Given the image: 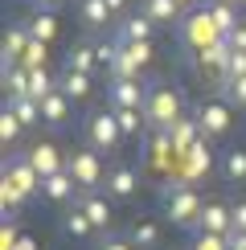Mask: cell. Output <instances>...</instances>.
Here are the masks:
<instances>
[{
	"mask_svg": "<svg viewBox=\"0 0 246 250\" xmlns=\"http://www.w3.org/2000/svg\"><path fill=\"white\" fill-rule=\"evenodd\" d=\"M230 217H234V226H230V230H242V234H246V201H238V205H234V209H230Z\"/></svg>",
	"mask_w": 246,
	"mask_h": 250,
	"instance_id": "ab89813d",
	"label": "cell"
},
{
	"mask_svg": "<svg viewBox=\"0 0 246 250\" xmlns=\"http://www.w3.org/2000/svg\"><path fill=\"white\" fill-rule=\"evenodd\" d=\"M17 250H33V238H20V242H17Z\"/></svg>",
	"mask_w": 246,
	"mask_h": 250,
	"instance_id": "ee69618b",
	"label": "cell"
},
{
	"mask_svg": "<svg viewBox=\"0 0 246 250\" xmlns=\"http://www.w3.org/2000/svg\"><path fill=\"white\" fill-rule=\"evenodd\" d=\"M160 201H164L168 222L177 226V230H197L205 201H201V193L193 189L189 181H181V176H177V181H164L160 185Z\"/></svg>",
	"mask_w": 246,
	"mask_h": 250,
	"instance_id": "6da1fadb",
	"label": "cell"
},
{
	"mask_svg": "<svg viewBox=\"0 0 246 250\" xmlns=\"http://www.w3.org/2000/svg\"><path fill=\"white\" fill-rule=\"evenodd\" d=\"M58 4H62V0H37V13H54Z\"/></svg>",
	"mask_w": 246,
	"mask_h": 250,
	"instance_id": "7bdbcfd3",
	"label": "cell"
},
{
	"mask_svg": "<svg viewBox=\"0 0 246 250\" xmlns=\"http://www.w3.org/2000/svg\"><path fill=\"white\" fill-rule=\"evenodd\" d=\"M62 70H78V74H90V78H95V70H99V45H95V41H74Z\"/></svg>",
	"mask_w": 246,
	"mask_h": 250,
	"instance_id": "5bb4252c",
	"label": "cell"
},
{
	"mask_svg": "<svg viewBox=\"0 0 246 250\" xmlns=\"http://www.w3.org/2000/svg\"><path fill=\"white\" fill-rule=\"evenodd\" d=\"M66 119H70V99L62 95V90L41 99V123H45V127H62Z\"/></svg>",
	"mask_w": 246,
	"mask_h": 250,
	"instance_id": "7402d4cb",
	"label": "cell"
},
{
	"mask_svg": "<svg viewBox=\"0 0 246 250\" xmlns=\"http://www.w3.org/2000/svg\"><path fill=\"white\" fill-rule=\"evenodd\" d=\"M177 4H189V0H177Z\"/></svg>",
	"mask_w": 246,
	"mask_h": 250,
	"instance_id": "bcb514c9",
	"label": "cell"
},
{
	"mask_svg": "<svg viewBox=\"0 0 246 250\" xmlns=\"http://www.w3.org/2000/svg\"><path fill=\"white\" fill-rule=\"evenodd\" d=\"M29 25H13L4 33V58H0V70H8V66H20V58H25V49H29Z\"/></svg>",
	"mask_w": 246,
	"mask_h": 250,
	"instance_id": "ac0fdd59",
	"label": "cell"
},
{
	"mask_svg": "<svg viewBox=\"0 0 246 250\" xmlns=\"http://www.w3.org/2000/svg\"><path fill=\"white\" fill-rule=\"evenodd\" d=\"M54 90H58V82L54 78H49V70L45 66H41V70H29V99H45V95H54Z\"/></svg>",
	"mask_w": 246,
	"mask_h": 250,
	"instance_id": "f1b7e54d",
	"label": "cell"
},
{
	"mask_svg": "<svg viewBox=\"0 0 246 250\" xmlns=\"http://www.w3.org/2000/svg\"><path fill=\"white\" fill-rule=\"evenodd\" d=\"M4 107L13 111V115L25 123V127H37V123H41V103H37V99H29V95H17V99H8V95H4Z\"/></svg>",
	"mask_w": 246,
	"mask_h": 250,
	"instance_id": "cb8c5ba5",
	"label": "cell"
},
{
	"mask_svg": "<svg viewBox=\"0 0 246 250\" xmlns=\"http://www.w3.org/2000/svg\"><path fill=\"white\" fill-rule=\"evenodd\" d=\"M102 193H107L111 201H131V197L140 193V172L131 168V164H111L107 181H102Z\"/></svg>",
	"mask_w": 246,
	"mask_h": 250,
	"instance_id": "52a82bcc",
	"label": "cell"
},
{
	"mask_svg": "<svg viewBox=\"0 0 246 250\" xmlns=\"http://www.w3.org/2000/svg\"><path fill=\"white\" fill-rule=\"evenodd\" d=\"M82 144L95 148L99 156H115L119 144H123L115 111H86V115H82Z\"/></svg>",
	"mask_w": 246,
	"mask_h": 250,
	"instance_id": "3957f363",
	"label": "cell"
},
{
	"mask_svg": "<svg viewBox=\"0 0 246 250\" xmlns=\"http://www.w3.org/2000/svg\"><path fill=\"white\" fill-rule=\"evenodd\" d=\"M20 131H25V123H20V119L13 115V111L4 107V115H0V140H4V148H17Z\"/></svg>",
	"mask_w": 246,
	"mask_h": 250,
	"instance_id": "4dcf8cb0",
	"label": "cell"
},
{
	"mask_svg": "<svg viewBox=\"0 0 246 250\" xmlns=\"http://www.w3.org/2000/svg\"><path fill=\"white\" fill-rule=\"evenodd\" d=\"M226 45H230V49H234V54H246V21H242V25H238V29H234V33H230V37H226Z\"/></svg>",
	"mask_w": 246,
	"mask_h": 250,
	"instance_id": "f35d334b",
	"label": "cell"
},
{
	"mask_svg": "<svg viewBox=\"0 0 246 250\" xmlns=\"http://www.w3.org/2000/svg\"><path fill=\"white\" fill-rule=\"evenodd\" d=\"M226 4H234V8H238V4H246V0H226Z\"/></svg>",
	"mask_w": 246,
	"mask_h": 250,
	"instance_id": "f6af8a7d",
	"label": "cell"
},
{
	"mask_svg": "<svg viewBox=\"0 0 246 250\" xmlns=\"http://www.w3.org/2000/svg\"><path fill=\"white\" fill-rule=\"evenodd\" d=\"M152 33H156V25L140 13V17H123V21H119L115 41H123V45H136V41H152Z\"/></svg>",
	"mask_w": 246,
	"mask_h": 250,
	"instance_id": "ffe728a7",
	"label": "cell"
},
{
	"mask_svg": "<svg viewBox=\"0 0 246 250\" xmlns=\"http://www.w3.org/2000/svg\"><path fill=\"white\" fill-rule=\"evenodd\" d=\"M74 205L90 217L95 230H111V226H115V209H111V197H107V193H99V189H95V193H78Z\"/></svg>",
	"mask_w": 246,
	"mask_h": 250,
	"instance_id": "9c48e42d",
	"label": "cell"
},
{
	"mask_svg": "<svg viewBox=\"0 0 246 250\" xmlns=\"http://www.w3.org/2000/svg\"><path fill=\"white\" fill-rule=\"evenodd\" d=\"M29 156V164H33V168L41 172V181H45V176H54V172H62L66 168V160H62V152L54 148V144L49 140H41V144H33V148L25 152Z\"/></svg>",
	"mask_w": 246,
	"mask_h": 250,
	"instance_id": "7c38bea8",
	"label": "cell"
},
{
	"mask_svg": "<svg viewBox=\"0 0 246 250\" xmlns=\"http://www.w3.org/2000/svg\"><path fill=\"white\" fill-rule=\"evenodd\" d=\"M181 164H184V181L209 176V168H213V152H209V144H205V140H197L189 152H181Z\"/></svg>",
	"mask_w": 246,
	"mask_h": 250,
	"instance_id": "9a60e30c",
	"label": "cell"
},
{
	"mask_svg": "<svg viewBox=\"0 0 246 250\" xmlns=\"http://www.w3.org/2000/svg\"><path fill=\"white\" fill-rule=\"evenodd\" d=\"M144 17L152 25H177L181 21V4L177 0H144Z\"/></svg>",
	"mask_w": 246,
	"mask_h": 250,
	"instance_id": "603a6c76",
	"label": "cell"
},
{
	"mask_svg": "<svg viewBox=\"0 0 246 250\" xmlns=\"http://www.w3.org/2000/svg\"><path fill=\"white\" fill-rule=\"evenodd\" d=\"M99 250H136V246H131V238H127V234H107Z\"/></svg>",
	"mask_w": 246,
	"mask_h": 250,
	"instance_id": "74e56055",
	"label": "cell"
},
{
	"mask_svg": "<svg viewBox=\"0 0 246 250\" xmlns=\"http://www.w3.org/2000/svg\"><path fill=\"white\" fill-rule=\"evenodd\" d=\"M209 17H213V25H218L222 37H230L234 29L242 25V17L234 13V4H226V0H213V4H209Z\"/></svg>",
	"mask_w": 246,
	"mask_h": 250,
	"instance_id": "484cf974",
	"label": "cell"
},
{
	"mask_svg": "<svg viewBox=\"0 0 246 250\" xmlns=\"http://www.w3.org/2000/svg\"><path fill=\"white\" fill-rule=\"evenodd\" d=\"M29 37H33V41H45V45H49V41L58 37V21H54V13H37L33 21H29Z\"/></svg>",
	"mask_w": 246,
	"mask_h": 250,
	"instance_id": "83f0119b",
	"label": "cell"
},
{
	"mask_svg": "<svg viewBox=\"0 0 246 250\" xmlns=\"http://www.w3.org/2000/svg\"><path fill=\"white\" fill-rule=\"evenodd\" d=\"M127 54L136 58V66L144 70V66H148V62H152V41H136V45H127Z\"/></svg>",
	"mask_w": 246,
	"mask_h": 250,
	"instance_id": "d590c367",
	"label": "cell"
},
{
	"mask_svg": "<svg viewBox=\"0 0 246 250\" xmlns=\"http://www.w3.org/2000/svg\"><path fill=\"white\" fill-rule=\"evenodd\" d=\"M115 119H119V131H123V140L140 135V131H144V123H148L140 107H119V111H115Z\"/></svg>",
	"mask_w": 246,
	"mask_h": 250,
	"instance_id": "4316f807",
	"label": "cell"
},
{
	"mask_svg": "<svg viewBox=\"0 0 246 250\" xmlns=\"http://www.w3.org/2000/svg\"><path fill=\"white\" fill-rule=\"evenodd\" d=\"M62 234H70V238H90L95 234V226H90V217L78 209V205H70L66 213H62Z\"/></svg>",
	"mask_w": 246,
	"mask_h": 250,
	"instance_id": "d4e9b609",
	"label": "cell"
},
{
	"mask_svg": "<svg viewBox=\"0 0 246 250\" xmlns=\"http://www.w3.org/2000/svg\"><path fill=\"white\" fill-rule=\"evenodd\" d=\"M193 250H230V242H226V234H201V230H197Z\"/></svg>",
	"mask_w": 246,
	"mask_h": 250,
	"instance_id": "e575fe53",
	"label": "cell"
},
{
	"mask_svg": "<svg viewBox=\"0 0 246 250\" xmlns=\"http://www.w3.org/2000/svg\"><path fill=\"white\" fill-rule=\"evenodd\" d=\"M111 4L107 0H78V21H82V29H90V33H107V25H111Z\"/></svg>",
	"mask_w": 246,
	"mask_h": 250,
	"instance_id": "4fadbf2b",
	"label": "cell"
},
{
	"mask_svg": "<svg viewBox=\"0 0 246 250\" xmlns=\"http://www.w3.org/2000/svg\"><path fill=\"white\" fill-rule=\"evenodd\" d=\"M230 226H234L230 205H226V201H205L201 222H197V230H201V234H230Z\"/></svg>",
	"mask_w": 246,
	"mask_h": 250,
	"instance_id": "2e32d148",
	"label": "cell"
},
{
	"mask_svg": "<svg viewBox=\"0 0 246 250\" xmlns=\"http://www.w3.org/2000/svg\"><path fill=\"white\" fill-rule=\"evenodd\" d=\"M127 238H131V246H136V250H160L164 230H160L156 217H136V222L127 226Z\"/></svg>",
	"mask_w": 246,
	"mask_h": 250,
	"instance_id": "8fae6325",
	"label": "cell"
},
{
	"mask_svg": "<svg viewBox=\"0 0 246 250\" xmlns=\"http://www.w3.org/2000/svg\"><path fill=\"white\" fill-rule=\"evenodd\" d=\"M218 172L226 185H246V148H226L218 156Z\"/></svg>",
	"mask_w": 246,
	"mask_h": 250,
	"instance_id": "d6986e66",
	"label": "cell"
},
{
	"mask_svg": "<svg viewBox=\"0 0 246 250\" xmlns=\"http://www.w3.org/2000/svg\"><path fill=\"white\" fill-rule=\"evenodd\" d=\"M45 54H49L45 41H29V49H25V58H20V66H25V70H41V66H45Z\"/></svg>",
	"mask_w": 246,
	"mask_h": 250,
	"instance_id": "1f68e13d",
	"label": "cell"
},
{
	"mask_svg": "<svg viewBox=\"0 0 246 250\" xmlns=\"http://www.w3.org/2000/svg\"><path fill=\"white\" fill-rule=\"evenodd\" d=\"M4 95H8V99L29 95V70H25V66H8V70H4Z\"/></svg>",
	"mask_w": 246,
	"mask_h": 250,
	"instance_id": "f546056e",
	"label": "cell"
},
{
	"mask_svg": "<svg viewBox=\"0 0 246 250\" xmlns=\"http://www.w3.org/2000/svg\"><path fill=\"white\" fill-rule=\"evenodd\" d=\"M181 25V37L189 41L193 49H209V45H218V41H226L222 33H218V25H213V17H209V8H197V13H189V17H181L177 21Z\"/></svg>",
	"mask_w": 246,
	"mask_h": 250,
	"instance_id": "5b68a950",
	"label": "cell"
},
{
	"mask_svg": "<svg viewBox=\"0 0 246 250\" xmlns=\"http://www.w3.org/2000/svg\"><path fill=\"white\" fill-rule=\"evenodd\" d=\"M144 119L152 131H172L181 123V95L168 82H148V99H144Z\"/></svg>",
	"mask_w": 246,
	"mask_h": 250,
	"instance_id": "7a4b0ae2",
	"label": "cell"
},
{
	"mask_svg": "<svg viewBox=\"0 0 246 250\" xmlns=\"http://www.w3.org/2000/svg\"><path fill=\"white\" fill-rule=\"evenodd\" d=\"M193 119H197V127H201L205 140H218V135H226V131H230V123H234L230 103H226V99H209V103H201Z\"/></svg>",
	"mask_w": 246,
	"mask_h": 250,
	"instance_id": "8992f818",
	"label": "cell"
},
{
	"mask_svg": "<svg viewBox=\"0 0 246 250\" xmlns=\"http://www.w3.org/2000/svg\"><path fill=\"white\" fill-rule=\"evenodd\" d=\"M107 99H111V111H119V107H140V111H144L148 86H144L140 78H111V86H107Z\"/></svg>",
	"mask_w": 246,
	"mask_h": 250,
	"instance_id": "30bf717a",
	"label": "cell"
},
{
	"mask_svg": "<svg viewBox=\"0 0 246 250\" xmlns=\"http://www.w3.org/2000/svg\"><path fill=\"white\" fill-rule=\"evenodd\" d=\"M66 172L78 181V189L82 193H95L102 181H107V172H102V156L95 152V148H86L82 144L78 152H70V160H66Z\"/></svg>",
	"mask_w": 246,
	"mask_h": 250,
	"instance_id": "277c9868",
	"label": "cell"
},
{
	"mask_svg": "<svg viewBox=\"0 0 246 250\" xmlns=\"http://www.w3.org/2000/svg\"><path fill=\"white\" fill-rule=\"evenodd\" d=\"M226 242H230V250H246V234L242 230H230V234H226Z\"/></svg>",
	"mask_w": 246,
	"mask_h": 250,
	"instance_id": "60d3db41",
	"label": "cell"
},
{
	"mask_svg": "<svg viewBox=\"0 0 246 250\" xmlns=\"http://www.w3.org/2000/svg\"><path fill=\"white\" fill-rule=\"evenodd\" d=\"M58 90H62L70 103H82V99H90V90H95V78H90V74H78V70H62Z\"/></svg>",
	"mask_w": 246,
	"mask_h": 250,
	"instance_id": "44dd1931",
	"label": "cell"
},
{
	"mask_svg": "<svg viewBox=\"0 0 246 250\" xmlns=\"http://www.w3.org/2000/svg\"><path fill=\"white\" fill-rule=\"evenodd\" d=\"M226 90V103H234V107H246V78H226L222 82Z\"/></svg>",
	"mask_w": 246,
	"mask_h": 250,
	"instance_id": "836d02e7",
	"label": "cell"
},
{
	"mask_svg": "<svg viewBox=\"0 0 246 250\" xmlns=\"http://www.w3.org/2000/svg\"><path fill=\"white\" fill-rule=\"evenodd\" d=\"M107 4H111V13H115V17H127V0H107Z\"/></svg>",
	"mask_w": 246,
	"mask_h": 250,
	"instance_id": "b9f144b4",
	"label": "cell"
},
{
	"mask_svg": "<svg viewBox=\"0 0 246 250\" xmlns=\"http://www.w3.org/2000/svg\"><path fill=\"white\" fill-rule=\"evenodd\" d=\"M78 193H82V189H78V181H74L66 168L41 181V197H45V201H74Z\"/></svg>",
	"mask_w": 246,
	"mask_h": 250,
	"instance_id": "e0dca14e",
	"label": "cell"
},
{
	"mask_svg": "<svg viewBox=\"0 0 246 250\" xmlns=\"http://www.w3.org/2000/svg\"><path fill=\"white\" fill-rule=\"evenodd\" d=\"M4 176L17 185L25 197H33V193H41V172L29 164V156H17V152H8L4 156Z\"/></svg>",
	"mask_w": 246,
	"mask_h": 250,
	"instance_id": "ba28073f",
	"label": "cell"
},
{
	"mask_svg": "<svg viewBox=\"0 0 246 250\" xmlns=\"http://www.w3.org/2000/svg\"><path fill=\"white\" fill-rule=\"evenodd\" d=\"M20 201H25V193H20L17 185L4 176V185H0V205H4V213H17V209H20Z\"/></svg>",
	"mask_w": 246,
	"mask_h": 250,
	"instance_id": "d6a6232c",
	"label": "cell"
},
{
	"mask_svg": "<svg viewBox=\"0 0 246 250\" xmlns=\"http://www.w3.org/2000/svg\"><path fill=\"white\" fill-rule=\"evenodd\" d=\"M226 78H246V54H234V49H230V66H226Z\"/></svg>",
	"mask_w": 246,
	"mask_h": 250,
	"instance_id": "8d00e7d4",
	"label": "cell"
}]
</instances>
